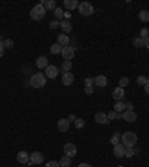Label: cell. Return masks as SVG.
<instances>
[{"label": "cell", "instance_id": "cell-1", "mask_svg": "<svg viewBox=\"0 0 149 167\" xmlns=\"http://www.w3.org/2000/svg\"><path fill=\"white\" fill-rule=\"evenodd\" d=\"M121 143L125 148H134V145L137 143V136L133 131H125L121 136Z\"/></svg>", "mask_w": 149, "mask_h": 167}, {"label": "cell", "instance_id": "cell-2", "mask_svg": "<svg viewBox=\"0 0 149 167\" xmlns=\"http://www.w3.org/2000/svg\"><path fill=\"white\" fill-rule=\"evenodd\" d=\"M45 15H46V9L42 6V3H37V5L30 11V17H31V20H34V21L43 20V18H45Z\"/></svg>", "mask_w": 149, "mask_h": 167}, {"label": "cell", "instance_id": "cell-3", "mask_svg": "<svg viewBox=\"0 0 149 167\" xmlns=\"http://www.w3.org/2000/svg\"><path fill=\"white\" fill-rule=\"evenodd\" d=\"M30 85L33 88H42L45 87V84H46V76L43 73H34L31 78H30V82H28Z\"/></svg>", "mask_w": 149, "mask_h": 167}, {"label": "cell", "instance_id": "cell-4", "mask_svg": "<svg viewBox=\"0 0 149 167\" xmlns=\"http://www.w3.org/2000/svg\"><path fill=\"white\" fill-rule=\"evenodd\" d=\"M78 11H79V13L82 17H89V15L94 13V6L91 3H88V2H82L78 6Z\"/></svg>", "mask_w": 149, "mask_h": 167}, {"label": "cell", "instance_id": "cell-5", "mask_svg": "<svg viewBox=\"0 0 149 167\" xmlns=\"http://www.w3.org/2000/svg\"><path fill=\"white\" fill-rule=\"evenodd\" d=\"M61 55H63V58L64 60H70L74 57V48L73 47H64L61 49Z\"/></svg>", "mask_w": 149, "mask_h": 167}, {"label": "cell", "instance_id": "cell-6", "mask_svg": "<svg viewBox=\"0 0 149 167\" xmlns=\"http://www.w3.org/2000/svg\"><path fill=\"white\" fill-rule=\"evenodd\" d=\"M73 82H74V75L72 73V72H66V73H63V78H61V84H63V85L70 87Z\"/></svg>", "mask_w": 149, "mask_h": 167}, {"label": "cell", "instance_id": "cell-7", "mask_svg": "<svg viewBox=\"0 0 149 167\" xmlns=\"http://www.w3.org/2000/svg\"><path fill=\"white\" fill-rule=\"evenodd\" d=\"M76 152H78V149H76V146H74V143H66L64 145V155H67V157H74L76 155Z\"/></svg>", "mask_w": 149, "mask_h": 167}, {"label": "cell", "instance_id": "cell-8", "mask_svg": "<svg viewBox=\"0 0 149 167\" xmlns=\"http://www.w3.org/2000/svg\"><path fill=\"white\" fill-rule=\"evenodd\" d=\"M57 75H58V69L55 66H48L46 69H45V76L46 78H49V79H54V78H57Z\"/></svg>", "mask_w": 149, "mask_h": 167}, {"label": "cell", "instance_id": "cell-9", "mask_svg": "<svg viewBox=\"0 0 149 167\" xmlns=\"http://www.w3.org/2000/svg\"><path fill=\"white\" fill-rule=\"evenodd\" d=\"M122 120H125L127 122H134L137 120V115L134 111H124L122 112Z\"/></svg>", "mask_w": 149, "mask_h": 167}, {"label": "cell", "instance_id": "cell-10", "mask_svg": "<svg viewBox=\"0 0 149 167\" xmlns=\"http://www.w3.org/2000/svg\"><path fill=\"white\" fill-rule=\"evenodd\" d=\"M43 154L42 152H33V154H30V163L31 164H41L43 163Z\"/></svg>", "mask_w": 149, "mask_h": 167}, {"label": "cell", "instance_id": "cell-11", "mask_svg": "<svg viewBox=\"0 0 149 167\" xmlns=\"http://www.w3.org/2000/svg\"><path fill=\"white\" fill-rule=\"evenodd\" d=\"M113 155H115L116 158H122L124 155H125V146L122 145V143H118L113 146Z\"/></svg>", "mask_w": 149, "mask_h": 167}, {"label": "cell", "instance_id": "cell-12", "mask_svg": "<svg viewBox=\"0 0 149 167\" xmlns=\"http://www.w3.org/2000/svg\"><path fill=\"white\" fill-rule=\"evenodd\" d=\"M69 127H70V122H69L67 120H58V122H57V128H58V131H61V133H66L69 130Z\"/></svg>", "mask_w": 149, "mask_h": 167}, {"label": "cell", "instance_id": "cell-13", "mask_svg": "<svg viewBox=\"0 0 149 167\" xmlns=\"http://www.w3.org/2000/svg\"><path fill=\"white\" fill-rule=\"evenodd\" d=\"M17 160H18V163H21V164H27L28 161H30V154H27L26 151H20V152L17 154Z\"/></svg>", "mask_w": 149, "mask_h": 167}, {"label": "cell", "instance_id": "cell-14", "mask_svg": "<svg viewBox=\"0 0 149 167\" xmlns=\"http://www.w3.org/2000/svg\"><path fill=\"white\" fill-rule=\"evenodd\" d=\"M94 120L97 124H109L110 121H109L108 118V115L106 114H103V112H99V114H95L94 115Z\"/></svg>", "mask_w": 149, "mask_h": 167}, {"label": "cell", "instance_id": "cell-15", "mask_svg": "<svg viewBox=\"0 0 149 167\" xmlns=\"http://www.w3.org/2000/svg\"><path fill=\"white\" fill-rule=\"evenodd\" d=\"M69 42H70V39H69V36H66L64 33H61L57 36V43L60 45V47H69Z\"/></svg>", "mask_w": 149, "mask_h": 167}, {"label": "cell", "instance_id": "cell-16", "mask_svg": "<svg viewBox=\"0 0 149 167\" xmlns=\"http://www.w3.org/2000/svg\"><path fill=\"white\" fill-rule=\"evenodd\" d=\"M94 84L97 87H106L108 85V78L106 76H103V75H99L97 78H94Z\"/></svg>", "mask_w": 149, "mask_h": 167}, {"label": "cell", "instance_id": "cell-17", "mask_svg": "<svg viewBox=\"0 0 149 167\" xmlns=\"http://www.w3.org/2000/svg\"><path fill=\"white\" fill-rule=\"evenodd\" d=\"M112 96H113V99H115L116 101H121L122 99H124V96H125V93H124V88H121V87L115 88Z\"/></svg>", "mask_w": 149, "mask_h": 167}, {"label": "cell", "instance_id": "cell-18", "mask_svg": "<svg viewBox=\"0 0 149 167\" xmlns=\"http://www.w3.org/2000/svg\"><path fill=\"white\" fill-rule=\"evenodd\" d=\"M60 28L64 32V33H70L72 32V28H73V26H72V22L69 20H64L60 22Z\"/></svg>", "mask_w": 149, "mask_h": 167}, {"label": "cell", "instance_id": "cell-19", "mask_svg": "<svg viewBox=\"0 0 149 167\" xmlns=\"http://www.w3.org/2000/svg\"><path fill=\"white\" fill-rule=\"evenodd\" d=\"M41 3H42V6L45 7L46 11H54L55 7H57V5H55V0H42Z\"/></svg>", "mask_w": 149, "mask_h": 167}, {"label": "cell", "instance_id": "cell-20", "mask_svg": "<svg viewBox=\"0 0 149 167\" xmlns=\"http://www.w3.org/2000/svg\"><path fill=\"white\" fill-rule=\"evenodd\" d=\"M36 66L39 67V69H46L49 64H48V58L46 57H39L37 60H36Z\"/></svg>", "mask_w": 149, "mask_h": 167}, {"label": "cell", "instance_id": "cell-21", "mask_svg": "<svg viewBox=\"0 0 149 167\" xmlns=\"http://www.w3.org/2000/svg\"><path fill=\"white\" fill-rule=\"evenodd\" d=\"M64 6L66 9H76L79 6V3H78V0H64Z\"/></svg>", "mask_w": 149, "mask_h": 167}, {"label": "cell", "instance_id": "cell-22", "mask_svg": "<svg viewBox=\"0 0 149 167\" xmlns=\"http://www.w3.org/2000/svg\"><path fill=\"white\" fill-rule=\"evenodd\" d=\"M58 163H60L61 167H70L72 160H70V157H67V155H63V157H61V160L58 161Z\"/></svg>", "mask_w": 149, "mask_h": 167}, {"label": "cell", "instance_id": "cell-23", "mask_svg": "<svg viewBox=\"0 0 149 167\" xmlns=\"http://www.w3.org/2000/svg\"><path fill=\"white\" fill-rule=\"evenodd\" d=\"M113 111H115L116 114H122V112L125 111V105H124L122 101H116L115 106H113Z\"/></svg>", "mask_w": 149, "mask_h": 167}, {"label": "cell", "instance_id": "cell-24", "mask_svg": "<svg viewBox=\"0 0 149 167\" xmlns=\"http://www.w3.org/2000/svg\"><path fill=\"white\" fill-rule=\"evenodd\" d=\"M133 43H134L136 48H143V47H145V39L139 36V37H136V39L133 40Z\"/></svg>", "mask_w": 149, "mask_h": 167}, {"label": "cell", "instance_id": "cell-25", "mask_svg": "<svg viewBox=\"0 0 149 167\" xmlns=\"http://www.w3.org/2000/svg\"><path fill=\"white\" fill-rule=\"evenodd\" d=\"M139 18H140L143 22H148L149 21V11H140V12H139Z\"/></svg>", "mask_w": 149, "mask_h": 167}, {"label": "cell", "instance_id": "cell-26", "mask_svg": "<svg viewBox=\"0 0 149 167\" xmlns=\"http://www.w3.org/2000/svg\"><path fill=\"white\" fill-rule=\"evenodd\" d=\"M61 49H63V47H60L58 43L51 45V54H54V55H57V54H61Z\"/></svg>", "mask_w": 149, "mask_h": 167}, {"label": "cell", "instance_id": "cell-27", "mask_svg": "<svg viewBox=\"0 0 149 167\" xmlns=\"http://www.w3.org/2000/svg\"><path fill=\"white\" fill-rule=\"evenodd\" d=\"M121 133H115L113 136H112V139H110V143L115 146V145H118V143H121Z\"/></svg>", "mask_w": 149, "mask_h": 167}, {"label": "cell", "instance_id": "cell-28", "mask_svg": "<svg viewBox=\"0 0 149 167\" xmlns=\"http://www.w3.org/2000/svg\"><path fill=\"white\" fill-rule=\"evenodd\" d=\"M63 70H64V72H70V70H72V61L70 60L63 61Z\"/></svg>", "mask_w": 149, "mask_h": 167}, {"label": "cell", "instance_id": "cell-29", "mask_svg": "<svg viewBox=\"0 0 149 167\" xmlns=\"http://www.w3.org/2000/svg\"><path fill=\"white\" fill-rule=\"evenodd\" d=\"M118 84H119V87H121V88H125L130 84V79L127 78V76H124V78H121V79H119V82H118Z\"/></svg>", "mask_w": 149, "mask_h": 167}, {"label": "cell", "instance_id": "cell-30", "mask_svg": "<svg viewBox=\"0 0 149 167\" xmlns=\"http://www.w3.org/2000/svg\"><path fill=\"white\" fill-rule=\"evenodd\" d=\"M84 125H85V121L82 120V118H76V121H74V127L76 128H84Z\"/></svg>", "mask_w": 149, "mask_h": 167}, {"label": "cell", "instance_id": "cell-31", "mask_svg": "<svg viewBox=\"0 0 149 167\" xmlns=\"http://www.w3.org/2000/svg\"><path fill=\"white\" fill-rule=\"evenodd\" d=\"M133 155H134V148H125V155H124V157L131 158Z\"/></svg>", "mask_w": 149, "mask_h": 167}, {"label": "cell", "instance_id": "cell-32", "mask_svg": "<svg viewBox=\"0 0 149 167\" xmlns=\"http://www.w3.org/2000/svg\"><path fill=\"white\" fill-rule=\"evenodd\" d=\"M54 15H55V18H63L64 12H63V9H60V7H55V9H54Z\"/></svg>", "mask_w": 149, "mask_h": 167}, {"label": "cell", "instance_id": "cell-33", "mask_svg": "<svg viewBox=\"0 0 149 167\" xmlns=\"http://www.w3.org/2000/svg\"><path fill=\"white\" fill-rule=\"evenodd\" d=\"M146 82H148L146 76H139V78H137V84H139V85H143V87H145Z\"/></svg>", "mask_w": 149, "mask_h": 167}, {"label": "cell", "instance_id": "cell-34", "mask_svg": "<svg viewBox=\"0 0 149 167\" xmlns=\"http://www.w3.org/2000/svg\"><path fill=\"white\" fill-rule=\"evenodd\" d=\"M3 45H5V48H14V40L12 39L3 40Z\"/></svg>", "mask_w": 149, "mask_h": 167}, {"label": "cell", "instance_id": "cell-35", "mask_svg": "<svg viewBox=\"0 0 149 167\" xmlns=\"http://www.w3.org/2000/svg\"><path fill=\"white\" fill-rule=\"evenodd\" d=\"M148 36H149V30L148 28H142V30H140V37L145 39V37H148Z\"/></svg>", "mask_w": 149, "mask_h": 167}, {"label": "cell", "instance_id": "cell-36", "mask_svg": "<svg viewBox=\"0 0 149 167\" xmlns=\"http://www.w3.org/2000/svg\"><path fill=\"white\" fill-rule=\"evenodd\" d=\"M94 84V78H87L85 79V87H93Z\"/></svg>", "mask_w": 149, "mask_h": 167}, {"label": "cell", "instance_id": "cell-37", "mask_svg": "<svg viewBox=\"0 0 149 167\" xmlns=\"http://www.w3.org/2000/svg\"><path fill=\"white\" fill-rule=\"evenodd\" d=\"M46 167H61V166H60V163H58V161L52 160V161H49V163H48Z\"/></svg>", "mask_w": 149, "mask_h": 167}, {"label": "cell", "instance_id": "cell-38", "mask_svg": "<svg viewBox=\"0 0 149 167\" xmlns=\"http://www.w3.org/2000/svg\"><path fill=\"white\" fill-rule=\"evenodd\" d=\"M49 27H51V28H57V27H60V22H58V21H51V22H49Z\"/></svg>", "mask_w": 149, "mask_h": 167}, {"label": "cell", "instance_id": "cell-39", "mask_svg": "<svg viewBox=\"0 0 149 167\" xmlns=\"http://www.w3.org/2000/svg\"><path fill=\"white\" fill-rule=\"evenodd\" d=\"M5 45H3V42H0V57H3V54H5Z\"/></svg>", "mask_w": 149, "mask_h": 167}, {"label": "cell", "instance_id": "cell-40", "mask_svg": "<svg viewBox=\"0 0 149 167\" xmlns=\"http://www.w3.org/2000/svg\"><path fill=\"white\" fill-rule=\"evenodd\" d=\"M85 93H87V94H93V93H94V88H93V87H85Z\"/></svg>", "mask_w": 149, "mask_h": 167}, {"label": "cell", "instance_id": "cell-41", "mask_svg": "<svg viewBox=\"0 0 149 167\" xmlns=\"http://www.w3.org/2000/svg\"><path fill=\"white\" fill-rule=\"evenodd\" d=\"M67 121H69V122H73V124H74V121H76V116H74V115H69Z\"/></svg>", "mask_w": 149, "mask_h": 167}, {"label": "cell", "instance_id": "cell-42", "mask_svg": "<svg viewBox=\"0 0 149 167\" xmlns=\"http://www.w3.org/2000/svg\"><path fill=\"white\" fill-rule=\"evenodd\" d=\"M145 93L149 96V79H148V82H146V85H145Z\"/></svg>", "mask_w": 149, "mask_h": 167}, {"label": "cell", "instance_id": "cell-43", "mask_svg": "<svg viewBox=\"0 0 149 167\" xmlns=\"http://www.w3.org/2000/svg\"><path fill=\"white\" fill-rule=\"evenodd\" d=\"M145 47L149 49V36H148V37H145Z\"/></svg>", "mask_w": 149, "mask_h": 167}, {"label": "cell", "instance_id": "cell-44", "mask_svg": "<svg viewBox=\"0 0 149 167\" xmlns=\"http://www.w3.org/2000/svg\"><path fill=\"white\" fill-rule=\"evenodd\" d=\"M79 167H91V166H89V164H87V163H81V164H79Z\"/></svg>", "mask_w": 149, "mask_h": 167}, {"label": "cell", "instance_id": "cell-45", "mask_svg": "<svg viewBox=\"0 0 149 167\" xmlns=\"http://www.w3.org/2000/svg\"><path fill=\"white\" fill-rule=\"evenodd\" d=\"M0 42H3V37H2V36H0Z\"/></svg>", "mask_w": 149, "mask_h": 167}, {"label": "cell", "instance_id": "cell-46", "mask_svg": "<svg viewBox=\"0 0 149 167\" xmlns=\"http://www.w3.org/2000/svg\"><path fill=\"white\" fill-rule=\"evenodd\" d=\"M118 167H122V166H118Z\"/></svg>", "mask_w": 149, "mask_h": 167}]
</instances>
